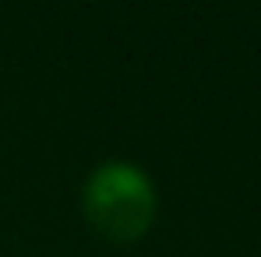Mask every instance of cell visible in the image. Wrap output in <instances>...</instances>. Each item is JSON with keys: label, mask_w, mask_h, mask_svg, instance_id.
Segmentation results:
<instances>
[{"label": "cell", "mask_w": 261, "mask_h": 257, "mask_svg": "<svg viewBox=\"0 0 261 257\" xmlns=\"http://www.w3.org/2000/svg\"><path fill=\"white\" fill-rule=\"evenodd\" d=\"M155 183L148 173L134 162L113 159L102 162L82 187V212L95 233H102L113 243L141 240L155 222Z\"/></svg>", "instance_id": "1"}]
</instances>
